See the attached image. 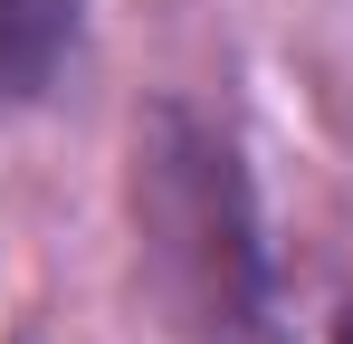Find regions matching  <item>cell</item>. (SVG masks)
<instances>
[{"mask_svg": "<svg viewBox=\"0 0 353 344\" xmlns=\"http://www.w3.org/2000/svg\"><path fill=\"white\" fill-rule=\"evenodd\" d=\"M67 48H77V0H0V115L48 96Z\"/></svg>", "mask_w": 353, "mask_h": 344, "instance_id": "cell-2", "label": "cell"}, {"mask_svg": "<svg viewBox=\"0 0 353 344\" xmlns=\"http://www.w3.org/2000/svg\"><path fill=\"white\" fill-rule=\"evenodd\" d=\"M134 229H143V278L191 344H277V296L239 153L191 106H153L134 124Z\"/></svg>", "mask_w": 353, "mask_h": 344, "instance_id": "cell-1", "label": "cell"}, {"mask_svg": "<svg viewBox=\"0 0 353 344\" xmlns=\"http://www.w3.org/2000/svg\"><path fill=\"white\" fill-rule=\"evenodd\" d=\"M334 344H353V316H344V335H334Z\"/></svg>", "mask_w": 353, "mask_h": 344, "instance_id": "cell-3", "label": "cell"}]
</instances>
